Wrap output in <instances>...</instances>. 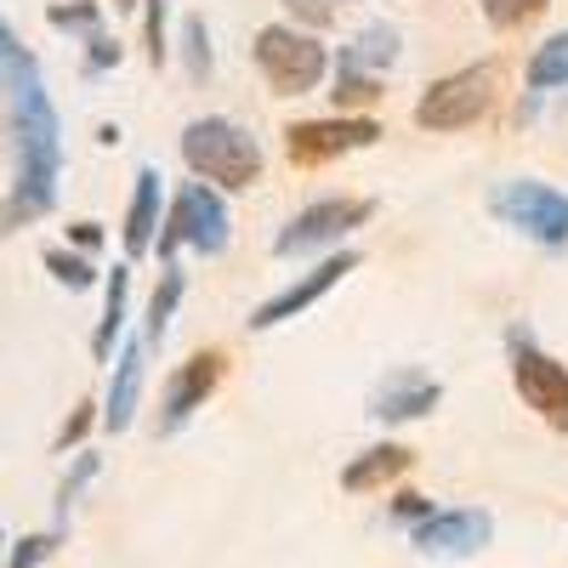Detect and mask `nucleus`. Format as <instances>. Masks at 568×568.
Listing matches in <instances>:
<instances>
[{
    "mask_svg": "<svg viewBox=\"0 0 568 568\" xmlns=\"http://www.w3.org/2000/svg\"><path fill=\"white\" fill-rule=\"evenodd\" d=\"M7 91V131H12V187L0 200V240L29 222H40L58 205V182H63V120L58 103L40 80V63L18 69L0 80Z\"/></svg>",
    "mask_w": 568,
    "mask_h": 568,
    "instance_id": "1",
    "label": "nucleus"
},
{
    "mask_svg": "<svg viewBox=\"0 0 568 568\" xmlns=\"http://www.w3.org/2000/svg\"><path fill=\"white\" fill-rule=\"evenodd\" d=\"M182 165L222 194H245L262 182V142L227 114H200L182 125Z\"/></svg>",
    "mask_w": 568,
    "mask_h": 568,
    "instance_id": "2",
    "label": "nucleus"
},
{
    "mask_svg": "<svg viewBox=\"0 0 568 568\" xmlns=\"http://www.w3.org/2000/svg\"><path fill=\"white\" fill-rule=\"evenodd\" d=\"M233 245V211H227V194L211 182H182L171 194V211L160 216V233H154V256L160 262H176V251H200V256H222Z\"/></svg>",
    "mask_w": 568,
    "mask_h": 568,
    "instance_id": "3",
    "label": "nucleus"
},
{
    "mask_svg": "<svg viewBox=\"0 0 568 568\" xmlns=\"http://www.w3.org/2000/svg\"><path fill=\"white\" fill-rule=\"evenodd\" d=\"M251 63L267 80L273 98H307L329 74V45H318V34H307L296 23H267L251 40Z\"/></svg>",
    "mask_w": 568,
    "mask_h": 568,
    "instance_id": "4",
    "label": "nucleus"
},
{
    "mask_svg": "<svg viewBox=\"0 0 568 568\" xmlns=\"http://www.w3.org/2000/svg\"><path fill=\"white\" fill-rule=\"evenodd\" d=\"M495 63H471V69H455L444 80H433L420 91V103H415V125L420 131H471L489 109H495Z\"/></svg>",
    "mask_w": 568,
    "mask_h": 568,
    "instance_id": "5",
    "label": "nucleus"
},
{
    "mask_svg": "<svg viewBox=\"0 0 568 568\" xmlns=\"http://www.w3.org/2000/svg\"><path fill=\"white\" fill-rule=\"evenodd\" d=\"M506 353H511V387L524 398L551 433H568V364H557L524 324L506 336Z\"/></svg>",
    "mask_w": 568,
    "mask_h": 568,
    "instance_id": "6",
    "label": "nucleus"
},
{
    "mask_svg": "<svg viewBox=\"0 0 568 568\" xmlns=\"http://www.w3.org/2000/svg\"><path fill=\"white\" fill-rule=\"evenodd\" d=\"M489 211H495L506 227L529 233V240L546 245V251H562V245H568V194H562V187H551V182H535V176L500 182L495 200H489Z\"/></svg>",
    "mask_w": 568,
    "mask_h": 568,
    "instance_id": "7",
    "label": "nucleus"
},
{
    "mask_svg": "<svg viewBox=\"0 0 568 568\" xmlns=\"http://www.w3.org/2000/svg\"><path fill=\"white\" fill-rule=\"evenodd\" d=\"M369 216H375V200H313V205H302L291 222L278 227L273 256L296 262V256L329 251V245H342L353 227H364Z\"/></svg>",
    "mask_w": 568,
    "mask_h": 568,
    "instance_id": "8",
    "label": "nucleus"
},
{
    "mask_svg": "<svg viewBox=\"0 0 568 568\" xmlns=\"http://www.w3.org/2000/svg\"><path fill=\"white\" fill-rule=\"evenodd\" d=\"M375 142H382V125L369 114H329V120L284 125V154H291V165H329L342 154L375 149Z\"/></svg>",
    "mask_w": 568,
    "mask_h": 568,
    "instance_id": "9",
    "label": "nucleus"
},
{
    "mask_svg": "<svg viewBox=\"0 0 568 568\" xmlns=\"http://www.w3.org/2000/svg\"><path fill=\"white\" fill-rule=\"evenodd\" d=\"M489 540H495V517L478 511V506H444V511L433 506L409 529V546L420 557H438V562H466V557H478Z\"/></svg>",
    "mask_w": 568,
    "mask_h": 568,
    "instance_id": "10",
    "label": "nucleus"
},
{
    "mask_svg": "<svg viewBox=\"0 0 568 568\" xmlns=\"http://www.w3.org/2000/svg\"><path fill=\"white\" fill-rule=\"evenodd\" d=\"M222 375H227V353H222V347H200L194 358H182V364L165 375V398H160V438L182 433V426L211 404V393H216Z\"/></svg>",
    "mask_w": 568,
    "mask_h": 568,
    "instance_id": "11",
    "label": "nucleus"
},
{
    "mask_svg": "<svg viewBox=\"0 0 568 568\" xmlns=\"http://www.w3.org/2000/svg\"><path fill=\"white\" fill-rule=\"evenodd\" d=\"M358 262H364L358 251H336V256H324L318 267H307L302 278H291V284H284L278 296H267V302H262V307H256L245 324H251V329H278V324L302 318L307 307H318L329 291H336V284H342L347 273H358Z\"/></svg>",
    "mask_w": 568,
    "mask_h": 568,
    "instance_id": "12",
    "label": "nucleus"
},
{
    "mask_svg": "<svg viewBox=\"0 0 568 568\" xmlns=\"http://www.w3.org/2000/svg\"><path fill=\"white\" fill-rule=\"evenodd\" d=\"M444 404V382L438 375H426L415 364H398L393 375H382L369 393V420H382V426H404V420H420V415H433Z\"/></svg>",
    "mask_w": 568,
    "mask_h": 568,
    "instance_id": "13",
    "label": "nucleus"
},
{
    "mask_svg": "<svg viewBox=\"0 0 568 568\" xmlns=\"http://www.w3.org/2000/svg\"><path fill=\"white\" fill-rule=\"evenodd\" d=\"M142 382H149V342L125 336L120 342V364L109 375V398H103V426L109 433H125L142 409Z\"/></svg>",
    "mask_w": 568,
    "mask_h": 568,
    "instance_id": "14",
    "label": "nucleus"
},
{
    "mask_svg": "<svg viewBox=\"0 0 568 568\" xmlns=\"http://www.w3.org/2000/svg\"><path fill=\"white\" fill-rule=\"evenodd\" d=\"M160 216H165V182L154 165L136 171V187H131V205H125V227L120 240L131 256H149L154 251V233H160Z\"/></svg>",
    "mask_w": 568,
    "mask_h": 568,
    "instance_id": "15",
    "label": "nucleus"
},
{
    "mask_svg": "<svg viewBox=\"0 0 568 568\" xmlns=\"http://www.w3.org/2000/svg\"><path fill=\"white\" fill-rule=\"evenodd\" d=\"M415 466V455L404 444H369L342 466V489L347 495H375V489H393L404 471Z\"/></svg>",
    "mask_w": 568,
    "mask_h": 568,
    "instance_id": "16",
    "label": "nucleus"
},
{
    "mask_svg": "<svg viewBox=\"0 0 568 568\" xmlns=\"http://www.w3.org/2000/svg\"><path fill=\"white\" fill-rule=\"evenodd\" d=\"M125 302H131V267L120 262V267L103 273V318H98V329H91V358L98 364H109L120 336H125Z\"/></svg>",
    "mask_w": 568,
    "mask_h": 568,
    "instance_id": "17",
    "label": "nucleus"
},
{
    "mask_svg": "<svg viewBox=\"0 0 568 568\" xmlns=\"http://www.w3.org/2000/svg\"><path fill=\"white\" fill-rule=\"evenodd\" d=\"M398 58H404V34H398L393 23H364V29L342 45L336 63H353V69H369V74H387Z\"/></svg>",
    "mask_w": 568,
    "mask_h": 568,
    "instance_id": "18",
    "label": "nucleus"
},
{
    "mask_svg": "<svg viewBox=\"0 0 568 568\" xmlns=\"http://www.w3.org/2000/svg\"><path fill=\"white\" fill-rule=\"evenodd\" d=\"M182 296H187V273H182L176 262H165V273H160V284H154V296H149V318H142V342H149V347L165 342V329H171Z\"/></svg>",
    "mask_w": 568,
    "mask_h": 568,
    "instance_id": "19",
    "label": "nucleus"
},
{
    "mask_svg": "<svg viewBox=\"0 0 568 568\" xmlns=\"http://www.w3.org/2000/svg\"><path fill=\"white\" fill-rule=\"evenodd\" d=\"M524 80H529V91H562L568 85V29H557L551 40L535 45Z\"/></svg>",
    "mask_w": 568,
    "mask_h": 568,
    "instance_id": "20",
    "label": "nucleus"
},
{
    "mask_svg": "<svg viewBox=\"0 0 568 568\" xmlns=\"http://www.w3.org/2000/svg\"><path fill=\"white\" fill-rule=\"evenodd\" d=\"M40 262H45V273H52L63 291H74V296H80V291H98V284H103L98 262H91L85 251H74V245H52Z\"/></svg>",
    "mask_w": 568,
    "mask_h": 568,
    "instance_id": "21",
    "label": "nucleus"
},
{
    "mask_svg": "<svg viewBox=\"0 0 568 568\" xmlns=\"http://www.w3.org/2000/svg\"><path fill=\"white\" fill-rule=\"evenodd\" d=\"M336 109L353 114V109H369L375 98H382V74H369V69H353V63H336Z\"/></svg>",
    "mask_w": 568,
    "mask_h": 568,
    "instance_id": "22",
    "label": "nucleus"
},
{
    "mask_svg": "<svg viewBox=\"0 0 568 568\" xmlns=\"http://www.w3.org/2000/svg\"><path fill=\"white\" fill-rule=\"evenodd\" d=\"M98 471H103V460L91 455V449H80V455H74V466L63 471V484H58V500H52V511H58V535H63V524H69L74 500H80V495L91 489V478H98Z\"/></svg>",
    "mask_w": 568,
    "mask_h": 568,
    "instance_id": "23",
    "label": "nucleus"
},
{
    "mask_svg": "<svg viewBox=\"0 0 568 568\" xmlns=\"http://www.w3.org/2000/svg\"><path fill=\"white\" fill-rule=\"evenodd\" d=\"M45 23L63 29V34L91 40V34L103 29V7H98V0H58V7H45Z\"/></svg>",
    "mask_w": 568,
    "mask_h": 568,
    "instance_id": "24",
    "label": "nucleus"
},
{
    "mask_svg": "<svg viewBox=\"0 0 568 568\" xmlns=\"http://www.w3.org/2000/svg\"><path fill=\"white\" fill-rule=\"evenodd\" d=\"M211 63H216V52H211L205 18H182V69H187V80H211Z\"/></svg>",
    "mask_w": 568,
    "mask_h": 568,
    "instance_id": "25",
    "label": "nucleus"
},
{
    "mask_svg": "<svg viewBox=\"0 0 568 568\" xmlns=\"http://www.w3.org/2000/svg\"><path fill=\"white\" fill-rule=\"evenodd\" d=\"M484 7V18H489V29H500V34H511V29H524L529 18H540L551 0H478Z\"/></svg>",
    "mask_w": 568,
    "mask_h": 568,
    "instance_id": "26",
    "label": "nucleus"
},
{
    "mask_svg": "<svg viewBox=\"0 0 568 568\" xmlns=\"http://www.w3.org/2000/svg\"><path fill=\"white\" fill-rule=\"evenodd\" d=\"M142 45H149V63L165 69V0H142Z\"/></svg>",
    "mask_w": 568,
    "mask_h": 568,
    "instance_id": "27",
    "label": "nucleus"
},
{
    "mask_svg": "<svg viewBox=\"0 0 568 568\" xmlns=\"http://www.w3.org/2000/svg\"><path fill=\"white\" fill-rule=\"evenodd\" d=\"M109 69H120V40L109 34V29H98L85 40V74L98 80V74H109Z\"/></svg>",
    "mask_w": 568,
    "mask_h": 568,
    "instance_id": "28",
    "label": "nucleus"
},
{
    "mask_svg": "<svg viewBox=\"0 0 568 568\" xmlns=\"http://www.w3.org/2000/svg\"><path fill=\"white\" fill-rule=\"evenodd\" d=\"M58 540H63L58 529H52V535H23V540L12 546V557H7V568H40L45 557H52V551H58Z\"/></svg>",
    "mask_w": 568,
    "mask_h": 568,
    "instance_id": "29",
    "label": "nucleus"
},
{
    "mask_svg": "<svg viewBox=\"0 0 568 568\" xmlns=\"http://www.w3.org/2000/svg\"><path fill=\"white\" fill-rule=\"evenodd\" d=\"M284 12H291L296 29H307V34H318V29L336 23V7H329V0H284Z\"/></svg>",
    "mask_w": 568,
    "mask_h": 568,
    "instance_id": "30",
    "label": "nucleus"
},
{
    "mask_svg": "<svg viewBox=\"0 0 568 568\" xmlns=\"http://www.w3.org/2000/svg\"><path fill=\"white\" fill-rule=\"evenodd\" d=\"M34 63V52H29V45L18 40V29L7 23V18H0V80H7V74H18V69H29Z\"/></svg>",
    "mask_w": 568,
    "mask_h": 568,
    "instance_id": "31",
    "label": "nucleus"
},
{
    "mask_svg": "<svg viewBox=\"0 0 568 568\" xmlns=\"http://www.w3.org/2000/svg\"><path fill=\"white\" fill-rule=\"evenodd\" d=\"M91 420H98V404H74V415L63 420V433H58V455H69V449L91 433Z\"/></svg>",
    "mask_w": 568,
    "mask_h": 568,
    "instance_id": "32",
    "label": "nucleus"
},
{
    "mask_svg": "<svg viewBox=\"0 0 568 568\" xmlns=\"http://www.w3.org/2000/svg\"><path fill=\"white\" fill-rule=\"evenodd\" d=\"M69 245L74 251H103V222H69Z\"/></svg>",
    "mask_w": 568,
    "mask_h": 568,
    "instance_id": "33",
    "label": "nucleus"
},
{
    "mask_svg": "<svg viewBox=\"0 0 568 568\" xmlns=\"http://www.w3.org/2000/svg\"><path fill=\"white\" fill-rule=\"evenodd\" d=\"M426 511H433V500H426V495H393V517H398V524H420V517Z\"/></svg>",
    "mask_w": 568,
    "mask_h": 568,
    "instance_id": "34",
    "label": "nucleus"
},
{
    "mask_svg": "<svg viewBox=\"0 0 568 568\" xmlns=\"http://www.w3.org/2000/svg\"><path fill=\"white\" fill-rule=\"evenodd\" d=\"M114 7H136V0H114Z\"/></svg>",
    "mask_w": 568,
    "mask_h": 568,
    "instance_id": "35",
    "label": "nucleus"
},
{
    "mask_svg": "<svg viewBox=\"0 0 568 568\" xmlns=\"http://www.w3.org/2000/svg\"><path fill=\"white\" fill-rule=\"evenodd\" d=\"M0 551H7V535H0Z\"/></svg>",
    "mask_w": 568,
    "mask_h": 568,
    "instance_id": "36",
    "label": "nucleus"
}]
</instances>
